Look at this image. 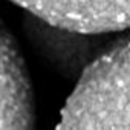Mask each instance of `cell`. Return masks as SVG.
Instances as JSON below:
<instances>
[{
  "instance_id": "cell-3",
  "label": "cell",
  "mask_w": 130,
  "mask_h": 130,
  "mask_svg": "<svg viewBox=\"0 0 130 130\" xmlns=\"http://www.w3.org/2000/svg\"><path fill=\"white\" fill-rule=\"evenodd\" d=\"M29 78L9 32L0 23V130H32Z\"/></svg>"
},
{
  "instance_id": "cell-2",
  "label": "cell",
  "mask_w": 130,
  "mask_h": 130,
  "mask_svg": "<svg viewBox=\"0 0 130 130\" xmlns=\"http://www.w3.org/2000/svg\"><path fill=\"white\" fill-rule=\"evenodd\" d=\"M47 23L84 34L128 26L130 0H11Z\"/></svg>"
},
{
  "instance_id": "cell-1",
  "label": "cell",
  "mask_w": 130,
  "mask_h": 130,
  "mask_svg": "<svg viewBox=\"0 0 130 130\" xmlns=\"http://www.w3.org/2000/svg\"><path fill=\"white\" fill-rule=\"evenodd\" d=\"M58 130H128V40H118L83 74Z\"/></svg>"
}]
</instances>
